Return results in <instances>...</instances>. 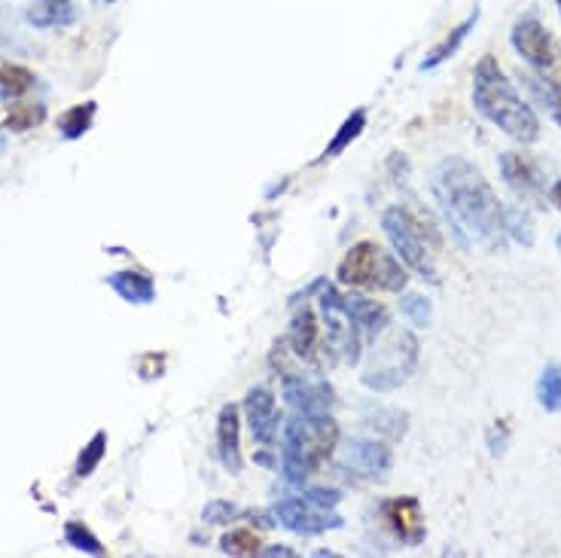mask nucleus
Wrapping results in <instances>:
<instances>
[{
	"label": "nucleus",
	"mask_w": 561,
	"mask_h": 558,
	"mask_svg": "<svg viewBox=\"0 0 561 558\" xmlns=\"http://www.w3.org/2000/svg\"><path fill=\"white\" fill-rule=\"evenodd\" d=\"M431 190L451 236L467 251L503 254L507 251V207L480 168L464 156H449L433 168Z\"/></svg>",
	"instance_id": "obj_1"
},
{
	"label": "nucleus",
	"mask_w": 561,
	"mask_h": 558,
	"mask_svg": "<svg viewBox=\"0 0 561 558\" xmlns=\"http://www.w3.org/2000/svg\"><path fill=\"white\" fill-rule=\"evenodd\" d=\"M473 104H476V111L488 123H495L513 141H522V144H534L537 141V135H540L537 113L531 111L528 101L519 96V89L500 71V64L492 55H482V62L476 64V74H473Z\"/></svg>",
	"instance_id": "obj_2"
},
{
	"label": "nucleus",
	"mask_w": 561,
	"mask_h": 558,
	"mask_svg": "<svg viewBox=\"0 0 561 558\" xmlns=\"http://www.w3.org/2000/svg\"><path fill=\"white\" fill-rule=\"evenodd\" d=\"M339 443V428L330 415L296 413L284 428L281 470L293 485H299L321 467Z\"/></svg>",
	"instance_id": "obj_3"
},
{
	"label": "nucleus",
	"mask_w": 561,
	"mask_h": 558,
	"mask_svg": "<svg viewBox=\"0 0 561 558\" xmlns=\"http://www.w3.org/2000/svg\"><path fill=\"white\" fill-rule=\"evenodd\" d=\"M336 278L348 288H364V290H387V293H397L406 288V269L397 256L385 254L379 244L372 241H360L354 244L348 254L342 256L339 263Z\"/></svg>",
	"instance_id": "obj_4"
},
{
	"label": "nucleus",
	"mask_w": 561,
	"mask_h": 558,
	"mask_svg": "<svg viewBox=\"0 0 561 558\" xmlns=\"http://www.w3.org/2000/svg\"><path fill=\"white\" fill-rule=\"evenodd\" d=\"M382 229H385L387 241L394 244V251L403 263L412 271H418L421 278H428L431 284H439L436 275V263H433V251L428 248L431 241V229L424 226V220L412 217L406 207H387L382 214Z\"/></svg>",
	"instance_id": "obj_5"
},
{
	"label": "nucleus",
	"mask_w": 561,
	"mask_h": 558,
	"mask_svg": "<svg viewBox=\"0 0 561 558\" xmlns=\"http://www.w3.org/2000/svg\"><path fill=\"white\" fill-rule=\"evenodd\" d=\"M513 49L531 64V71L540 77V80L552 83L561 89V47L552 34L546 31V25L534 13L515 18L513 34Z\"/></svg>",
	"instance_id": "obj_6"
},
{
	"label": "nucleus",
	"mask_w": 561,
	"mask_h": 558,
	"mask_svg": "<svg viewBox=\"0 0 561 558\" xmlns=\"http://www.w3.org/2000/svg\"><path fill=\"white\" fill-rule=\"evenodd\" d=\"M275 519L281 525L293 531V534H303V537H315L323 531H339L345 528V519L333 512V507H321L308 497H284L275 504Z\"/></svg>",
	"instance_id": "obj_7"
},
{
	"label": "nucleus",
	"mask_w": 561,
	"mask_h": 558,
	"mask_svg": "<svg viewBox=\"0 0 561 558\" xmlns=\"http://www.w3.org/2000/svg\"><path fill=\"white\" fill-rule=\"evenodd\" d=\"M500 177L507 180V187L513 190L519 202H525L531 207H546L549 199V180H546L544 168L537 162L525 156V153H500L497 160Z\"/></svg>",
	"instance_id": "obj_8"
},
{
	"label": "nucleus",
	"mask_w": 561,
	"mask_h": 558,
	"mask_svg": "<svg viewBox=\"0 0 561 558\" xmlns=\"http://www.w3.org/2000/svg\"><path fill=\"white\" fill-rule=\"evenodd\" d=\"M391 448L379 440H352L342 458H339V470L348 473L352 479H364V482H375L391 473Z\"/></svg>",
	"instance_id": "obj_9"
},
{
	"label": "nucleus",
	"mask_w": 561,
	"mask_h": 558,
	"mask_svg": "<svg viewBox=\"0 0 561 558\" xmlns=\"http://www.w3.org/2000/svg\"><path fill=\"white\" fill-rule=\"evenodd\" d=\"M321 305L323 308H336L339 315L352 320L357 330H364L367 335L382 333L387 327V308L385 305L364 300V296H342L339 290L323 288L321 284Z\"/></svg>",
	"instance_id": "obj_10"
},
{
	"label": "nucleus",
	"mask_w": 561,
	"mask_h": 558,
	"mask_svg": "<svg viewBox=\"0 0 561 558\" xmlns=\"http://www.w3.org/2000/svg\"><path fill=\"white\" fill-rule=\"evenodd\" d=\"M281 394L290 403L293 413L303 415H327L333 406V388L323 379H303V376H288L281 384Z\"/></svg>",
	"instance_id": "obj_11"
},
{
	"label": "nucleus",
	"mask_w": 561,
	"mask_h": 558,
	"mask_svg": "<svg viewBox=\"0 0 561 558\" xmlns=\"http://www.w3.org/2000/svg\"><path fill=\"white\" fill-rule=\"evenodd\" d=\"M244 415H247V424L254 440L263 446H272L281 433V413H278V403L269 388H254L247 400H244Z\"/></svg>",
	"instance_id": "obj_12"
},
{
	"label": "nucleus",
	"mask_w": 561,
	"mask_h": 558,
	"mask_svg": "<svg viewBox=\"0 0 561 558\" xmlns=\"http://www.w3.org/2000/svg\"><path fill=\"white\" fill-rule=\"evenodd\" d=\"M385 522L403 543L424 541V519H421V504L416 497H394L385 504Z\"/></svg>",
	"instance_id": "obj_13"
},
{
	"label": "nucleus",
	"mask_w": 561,
	"mask_h": 558,
	"mask_svg": "<svg viewBox=\"0 0 561 558\" xmlns=\"http://www.w3.org/2000/svg\"><path fill=\"white\" fill-rule=\"evenodd\" d=\"M217 455L229 473H241L239 409H235V403H226L217 415Z\"/></svg>",
	"instance_id": "obj_14"
},
{
	"label": "nucleus",
	"mask_w": 561,
	"mask_h": 558,
	"mask_svg": "<svg viewBox=\"0 0 561 558\" xmlns=\"http://www.w3.org/2000/svg\"><path fill=\"white\" fill-rule=\"evenodd\" d=\"M107 284L129 305H150L156 300V284H153V278L144 275V271H113L111 278H107Z\"/></svg>",
	"instance_id": "obj_15"
},
{
	"label": "nucleus",
	"mask_w": 561,
	"mask_h": 558,
	"mask_svg": "<svg viewBox=\"0 0 561 558\" xmlns=\"http://www.w3.org/2000/svg\"><path fill=\"white\" fill-rule=\"evenodd\" d=\"M290 345H293V352L299 354V357H308V360H315V354L321 348V330H318V318H315V312L311 308H299L296 315H293V324H290Z\"/></svg>",
	"instance_id": "obj_16"
},
{
	"label": "nucleus",
	"mask_w": 561,
	"mask_h": 558,
	"mask_svg": "<svg viewBox=\"0 0 561 558\" xmlns=\"http://www.w3.org/2000/svg\"><path fill=\"white\" fill-rule=\"evenodd\" d=\"M476 22H480V10H473V13H470V16H467L464 22H461V25L455 28V31L446 34V37H443V40H439V43H436V47H433L431 52L424 55V62H421V71H433V67H439L443 62H449L451 55H455V52L461 49V43L467 40V34L476 28Z\"/></svg>",
	"instance_id": "obj_17"
},
{
	"label": "nucleus",
	"mask_w": 561,
	"mask_h": 558,
	"mask_svg": "<svg viewBox=\"0 0 561 558\" xmlns=\"http://www.w3.org/2000/svg\"><path fill=\"white\" fill-rule=\"evenodd\" d=\"M28 22L34 28H62L77 22V7L74 0H40L28 10Z\"/></svg>",
	"instance_id": "obj_18"
},
{
	"label": "nucleus",
	"mask_w": 561,
	"mask_h": 558,
	"mask_svg": "<svg viewBox=\"0 0 561 558\" xmlns=\"http://www.w3.org/2000/svg\"><path fill=\"white\" fill-rule=\"evenodd\" d=\"M34 86H37V77L28 67H22V64H0V98L3 101H16L25 92H31Z\"/></svg>",
	"instance_id": "obj_19"
},
{
	"label": "nucleus",
	"mask_w": 561,
	"mask_h": 558,
	"mask_svg": "<svg viewBox=\"0 0 561 558\" xmlns=\"http://www.w3.org/2000/svg\"><path fill=\"white\" fill-rule=\"evenodd\" d=\"M364 128H367V111H354L342 126H339V131L333 135V141L327 144V150H323L321 160H336V156H342L348 147L364 135Z\"/></svg>",
	"instance_id": "obj_20"
},
{
	"label": "nucleus",
	"mask_w": 561,
	"mask_h": 558,
	"mask_svg": "<svg viewBox=\"0 0 561 558\" xmlns=\"http://www.w3.org/2000/svg\"><path fill=\"white\" fill-rule=\"evenodd\" d=\"M522 86L528 89V96L537 101V107L546 111L556 123L561 126V89L559 86H552V83L540 80V77H525L522 74Z\"/></svg>",
	"instance_id": "obj_21"
},
{
	"label": "nucleus",
	"mask_w": 561,
	"mask_h": 558,
	"mask_svg": "<svg viewBox=\"0 0 561 558\" xmlns=\"http://www.w3.org/2000/svg\"><path fill=\"white\" fill-rule=\"evenodd\" d=\"M95 111H98L95 101H86V104L71 107V111L59 119V131H62V138H67V141L82 138V135L89 131V126H92V119H95Z\"/></svg>",
	"instance_id": "obj_22"
},
{
	"label": "nucleus",
	"mask_w": 561,
	"mask_h": 558,
	"mask_svg": "<svg viewBox=\"0 0 561 558\" xmlns=\"http://www.w3.org/2000/svg\"><path fill=\"white\" fill-rule=\"evenodd\" d=\"M537 400L544 413H561V364H549L537 379Z\"/></svg>",
	"instance_id": "obj_23"
},
{
	"label": "nucleus",
	"mask_w": 561,
	"mask_h": 558,
	"mask_svg": "<svg viewBox=\"0 0 561 558\" xmlns=\"http://www.w3.org/2000/svg\"><path fill=\"white\" fill-rule=\"evenodd\" d=\"M220 549H224V556H257L259 537L251 528H235V531L224 534Z\"/></svg>",
	"instance_id": "obj_24"
},
{
	"label": "nucleus",
	"mask_w": 561,
	"mask_h": 558,
	"mask_svg": "<svg viewBox=\"0 0 561 558\" xmlns=\"http://www.w3.org/2000/svg\"><path fill=\"white\" fill-rule=\"evenodd\" d=\"M104 452H107V433L98 431L86 446H82L80 458H77V467H74V477L77 479H86L92 470H95L101 458H104Z\"/></svg>",
	"instance_id": "obj_25"
},
{
	"label": "nucleus",
	"mask_w": 561,
	"mask_h": 558,
	"mask_svg": "<svg viewBox=\"0 0 561 558\" xmlns=\"http://www.w3.org/2000/svg\"><path fill=\"white\" fill-rule=\"evenodd\" d=\"M43 119H47V111H43L40 104H18V107H13V111L7 113L3 126L10 128V131H31V128L40 126Z\"/></svg>",
	"instance_id": "obj_26"
},
{
	"label": "nucleus",
	"mask_w": 561,
	"mask_h": 558,
	"mask_svg": "<svg viewBox=\"0 0 561 558\" xmlns=\"http://www.w3.org/2000/svg\"><path fill=\"white\" fill-rule=\"evenodd\" d=\"M65 537L74 549H80V553H86V556H104V546H101V541H98L89 528L80 525V522H67Z\"/></svg>",
	"instance_id": "obj_27"
},
{
	"label": "nucleus",
	"mask_w": 561,
	"mask_h": 558,
	"mask_svg": "<svg viewBox=\"0 0 561 558\" xmlns=\"http://www.w3.org/2000/svg\"><path fill=\"white\" fill-rule=\"evenodd\" d=\"M507 236H513L519 244H534V224L525 207H507Z\"/></svg>",
	"instance_id": "obj_28"
},
{
	"label": "nucleus",
	"mask_w": 561,
	"mask_h": 558,
	"mask_svg": "<svg viewBox=\"0 0 561 558\" xmlns=\"http://www.w3.org/2000/svg\"><path fill=\"white\" fill-rule=\"evenodd\" d=\"M403 318L409 320L412 327H428L431 324V303L418 293H406L400 303Z\"/></svg>",
	"instance_id": "obj_29"
},
{
	"label": "nucleus",
	"mask_w": 561,
	"mask_h": 558,
	"mask_svg": "<svg viewBox=\"0 0 561 558\" xmlns=\"http://www.w3.org/2000/svg\"><path fill=\"white\" fill-rule=\"evenodd\" d=\"M202 516H205L208 525H226V522H232L235 516H241V510L235 504H229V500H211Z\"/></svg>",
	"instance_id": "obj_30"
},
{
	"label": "nucleus",
	"mask_w": 561,
	"mask_h": 558,
	"mask_svg": "<svg viewBox=\"0 0 561 558\" xmlns=\"http://www.w3.org/2000/svg\"><path fill=\"white\" fill-rule=\"evenodd\" d=\"M507 443H510L507 428H503V424H492V428H488V448H492V455H503V452H507Z\"/></svg>",
	"instance_id": "obj_31"
},
{
	"label": "nucleus",
	"mask_w": 561,
	"mask_h": 558,
	"mask_svg": "<svg viewBox=\"0 0 561 558\" xmlns=\"http://www.w3.org/2000/svg\"><path fill=\"white\" fill-rule=\"evenodd\" d=\"M263 556H293V549L290 546H272V549H259Z\"/></svg>",
	"instance_id": "obj_32"
},
{
	"label": "nucleus",
	"mask_w": 561,
	"mask_h": 558,
	"mask_svg": "<svg viewBox=\"0 0 561 558\" xmlns=\"http://www.w3.org/2000/svg\"><path fill=\"white\" fill-rule=\"evenodd\" d=\"M552 202H556V207L561 211V180H556V183H552Z\"/></svg>",
	"instance_id": "obj_33"
},
{
	"label": "nucleus",
	"mask_w": 561,
	"mask_h": 558,
	"mask_svg": "<svg viewBox=\"0 0 561 558\" xmlns=\"http://www.w3.org/2000/svg\"><path fill=\"white\" fill-rule=\"evenodd\" d=\"M556 248H559V254H561V232H559V239H556Z\"/></svg>",
	"instance_id": "obj_34"
},
{
	"label": "nucleus",
	"mask_w": 561,
	"mask_h": 558,
	"mask_svg": "<svg viewBox=\"0 0 561 558\" xmlns=\"http://www.w3.org/2000/svg\"><path fill=\"white\" fill-rule=\"evenodd\" d=\"M556 3H559V16H561V0H556Z\"/></svg>",
	"instance_id": "obj_35"
},
{
	"label": "nucleus",
	"mask_w": 561,
	"mask_h": 558,
	"mask_svg": "<svg viewBox=\"0 0 561 558\" xmlns=\"http://www.w3.org/2000/svg\"><path fill=\"white\" fill-rule=\"evenodd\" d=\"M0 150H3V141H0Z\"/></svg>",
	"instance_id": "obj_36"
},
{
	"label": "nucleus",
	"mask_w": 561,
	"mask_h": 558,
	"mask_svg": "<svg viewBox=\"0 0 561 558\" xmlns=\"http://www.w3.org/2000/svg\"><path fill=\"white\" fill-rule=\"evenodd\" d=\"M104 3H113V0H104Z\"/></svg>",
	"instance_id": "obj_37"
}]
</instances>
